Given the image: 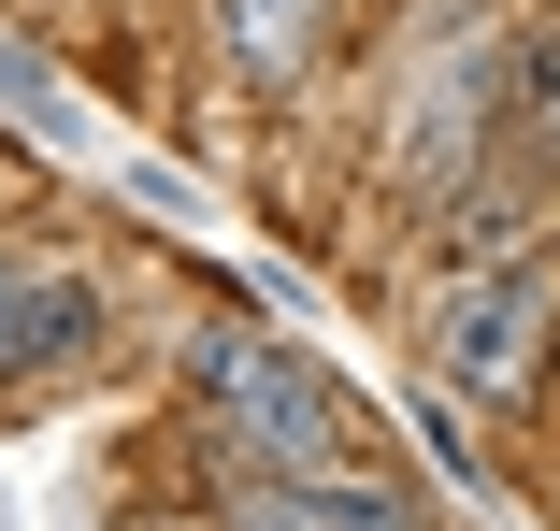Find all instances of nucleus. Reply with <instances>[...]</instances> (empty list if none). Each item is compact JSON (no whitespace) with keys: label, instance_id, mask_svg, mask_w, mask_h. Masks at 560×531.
<instances>
[{"label":"nucleus","instance_id":"f257e3e1","mask_svg":"<svg viewBox=\"0 0 560 531\" xmlns=\"http://www.w3.org/2000/svg\"><path fill=\"white\" fill-rule=\"evenodd\" d=\"M187 402L215 416V432H231L259 474H360L346 460V402H330L273 331H245V316H215V331H187Z\"/></svg>","mask_w":560,"mask_h":531},{"label":"nucleus","instance_id":"f03ea898","mask_svg":"<svg viewBox=\"0 0 560 531\" xmlns=\"http://www.w3.org/2000/svg\"><path fill=\"white\" fill-rule=\"evenodd\" d=\"M431 374L475 388V402H532V374H546V287L517 259H475L431 302Z\"/></svg>","mask_w":560,"mask_h":531},{"label":"nucleus","instance_id":"7ed1b4c3","mask_svg":"<svg viewBox=\"0 0 560 531\" xmlns=\"http://www.w3.org/2000/svg\"><path fill=\"white\" fill-rule=\"evenodd\" d=\"M231 531H417V503L374 474H259L231 503Z\"/></svg>","mask_w":560,"mask_h":531},{"label":"nucleus","instance_id":"20e7f679","mask_svg":"<svg viewBox=\"0 0 560 531\" xmlns=\"http://www.w3.org/2000/svg\"><path fill=\"white\" fill-rule=\"evenodd\" d=\"M101 331V287L72 273H30V259H0V374H30V359H72Z\"/></svg>","mask_w":560,"mask_h":531},{"label":"nucleus","instance_id":"39448f33","mask_svg":"<svg viewBox=\"0 0 560 531\" xmlns=\"http://www.w3.org/2000/svg\"><path fill=\"white\" fill-rule=\"evenodd\" d=\"M330 30V0H215V44L245 72H302V44Z\"/></svg>","mask_w":560,"mask_h":531},{"label":"nucleus","instance_id":"423d86ee","mask_svg":"<svg viewBox=\"0 0 560 531\" xmlns=\"http://www.w3.org/2000/svg\"><path fill=\"white\" fill-rule=\"evenodd\" d=\"M503 116H517V144H532V158H560V30H532V44H517Z\"/></svg>","mask_w":560,"mask_h":531}]
</instances>
